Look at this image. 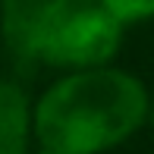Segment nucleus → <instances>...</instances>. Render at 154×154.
<instances>
[{"mask_svg":"<svg viewBox=\"0 0 154 154\" xmlns=\"http://www.w3.org/2000/svg\"><path fill=\"white\" fill-rule=\"evenodd\" d=\"M142 79L110 66L72 69L38 97L32 135L60 154H101L123 145L148 120Z\"/></svg>","mask_w":154,"mask_h":154,"instance_id":"obj_1","label":"nucleus"},{"mask_svg":"<svg viewBox=\"0 0 154 154\" xmlns=\"http://www.w3.org/2000/svg\"><path fill=\"white\" fill-rule=\"evenodd\" d=\"M123 41V22L101 0H75L51 25L38 47V63L60 69L107 66Z\"/></svg>","mask_w":154,"mask_h":154,"instance_id":"obj_2","label":"nucleus"},{"mask_svg":"<svg viewBox=\"0 0 154 154\" xmlns=\"http://www.w3.org/2000/svg\"><path fill=\"white\" fill-rule=\"evenodd\" d=\"M72 3L75 0H0V32L10 54L35 63L44 35Z\"/></svg>","mask_w":154,"mask_h":154,"instance_id":"obj_3","label":"nucleus"},{"mask_svg":"<svg viewBox=\"0 0 154 154\" xmlns=\"http://www.w3.org/2000/svg\"><path fill=\"white\" fill-rule=\"evenodd\" d=\"M32 135V107L22 88L0 79V154H25Z\"/></svg>","mask_w":154,"mask_h":154,"instance_id":"obj_4","label":"nucleus"},{"mask_svg":"<svg viewBox=\"0 0 154 154\" xmlns=\"http://www.w3.org/2000/svg\"><path fill=\"white\" fill-rule=\"evenodd\" d=\"M123 25L138 22V19H148L154 16V0H101Z\"/></svg>","mask_w":154,"mask_h":154,"instance_id":"obj_5","label":"nucleus"},{"mask_svg":"<svg viewBox=\"0 0 154 154\" xmlns=\"http://www.w3.org/2000/svg\"><path fill=\"white\" fill-rule=\"evenodd\" d=\"M35 154H60V151H54V148H44V145H41V148L35 151Z\"/></svg>","mask_w":154,"mask_h":154,"instance_id":"obj_6","label":"nucleus"},{"mask_svg":"<svg viewBox=\"0 0 154 154\" xmlns=\"http://www.w3.org/2000/svg\"><path fill=\"white\" fill-rule=\"evenodd\" d=\"M148 120H151V123H154V101H151V104H148Z\"/></svg>","mask_w":154,"mask_h":154,"instance_id":"obj_7","label":"nucleus"}]
</instances>
